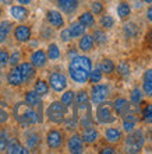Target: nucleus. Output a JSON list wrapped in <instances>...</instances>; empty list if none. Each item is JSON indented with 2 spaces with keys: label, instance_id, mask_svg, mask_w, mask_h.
Segmentation results:
<instances>
[{
  "label": "nucleus",
  "instance_id": "nucleus-1",
  "mask_svg": "<svg viewBox=\"0 0 152 154\" xmlns=\"http://www.w3.org/2000/svg\"><path fill=\"white\" fill-rule=\"evenodd\" d=\"M91 70L92 63L89 60V57L87 56H74L70 60V65H68L70 77L76 83H80V84H84L85 81L88 80Z\"/></svg>",
  "mask_w": 152,
  "mask_h": 154
},
{
  "label": "nucleus",
  "instance_id": "nucleus-2",
  "mask_svg": "<svg viewBox=\"0 0 152 154\" xmlns=\"http://www.w3.org/2000/svg\"><path fill=\"white\" fill-rule=\"evenodd\" d=\"M13 115H14V119L22 126L35 125L38 121H40L34 108L25 102H17L13 108Z\"/></svg>",
  "mask_w": 152,
  "mask_h": 154
},
{
  "label": "nucleus",
  "instance_id": "nucleus-3",
  "mask_svg": "<svg viewBox=\"0 0 152 154\" xmlns=\"http://www.w3.org/2000/svg\"><path fill=\"white\" fill-rule=\"evenodd\" d=\"M66 112H67V106L61 101H55L48 106L46 116L53 123H61L66 119Z\"/></svg>",
  "mask_w": 152,
  "mask_h": 154
},
{
  "label": "nucleus",
  "instance_id": "nucleus-4",
  "mask_svg": "<svg viewBox=\"0 0 152 154\" xmlns=\"http://www.w3.org/2000/svg\"><path fill=\"white\" fill-rule=\"evenodd\" d=\"M144 146V133L141 130H133L126 139L124 149L127 153H140Z\"/></svg>",
  "mask_w": 152,
  "mask_h": 154
},
{
  "label": "nucleus",
  "instance_id": "nucleus-5",
  "mask_svg": "<svg viewBox=\"0 0 152 154\" xmlns=\"http://www.w3.org/2000/svg\"><path fill=\"white\" fill-rule=\"evenodd\" d=\"M113 106L112 104H105V102H100L98 104V109H96V119L99 123H112V122L116 121V116H115V112H113Z\"/></svg>",
  "mask_w": 152,
  "mask_h": 154
},
{
  "label": "nucleus",
  "instance_id": "nucleus-6",
  "mask_svg": "<svg viewBox=\"0 0 152 154\" xmlns=\"http://www.w3.org/2000/svg\"><path fill=\"white\" fill-rule=\"evenodd\" d=\"M49 83H50V87L57 93L63 91L67 87V79H66V76L63 73H59V72H55V73L50 74Z\"/></svg>",
  "mask_w": 152,
  "mask_h": 154
},
{
  "label": "nucleus",
  "instance_id": "nucleus-7",
  "mask_svg": "<svg viewBox=\"0 0 152 154\" xmlns=\"http://www.w3.org/2000/svg\"><path fill=\"white\" fill-rule=\"evenodd\" d=\"M109 94V90L106 85H102V84H96L92 87V91H91V100L94 104H100V102H103L106 100Z\"/></svg>",
  "mask_w": 152,
  "mask_h": 154
},
{
  "label": "nucleus",
  "instance_id": "nucleus-8",
  "mask_svg": "<svg viewBox=\"0 0 152 154\" xmlns=\"http://www.w3.org/2000/svg\"><path fill=\"white\" fill-rule=\"evenodd\" d=\"M46 143L50 149H59L63 143V134L59 132V130H50L48 134H46Z\"/></svg>",
  "mask_w": 152,
  "mask_h": 154
},
{
  "label": "nucleus",
  "instance_id": "nucleus-9",
  "mask_svg": "<svg viewBox=\"0 0 152 154\" xmlns=\"http://www.w3.org/2000/svg\"><path fill=\"white\" fill-rule=\"evenodd\" d=\"M82 139H81L80 134H73L70 140H68V151L73 154H80L82 153V149H84V144H82Z\"/></svg>",
  "mask_w": 152,
  "mask_h": 154
},
{
  "label": "nucleus",
  "instance_id": "nucleus-10",
  "mask_svg": "<svg viewBox=\"0 0 152 154\" xmlns=\"http://www.w3.org/2000/svg\"><path fill=\"white\" fill-rule=\"evenodd\" d=\"M6 151L10 154H28L29 153L25 147H22L20 143L17 142L16 139H8L7 146H6Z\"/></svg>",
  "mask_w": 152,
  "mask_h": 154
},
{
  "label": "nucleus",
  "instance_id": "nucleus-11",
  "mask_svg": "<svg viewBox=\"0 0 152 154\" xmlns=\"http://www.w3.org/2000/svg\"><path fill=\"white\" fill-rule=\"evenodd\" d=\"M46 17H48V21H49V23H50L53 27H56V28H61V27L64 25L63 16H61V14L57 11V10H49L48 14H46Z\"/></svg>",
  "mask_w": 152,
  "mask_h": 154
},
{
  "label": "nucleus",
  "instance_id": "nucleus-12",
  "mask_svg": "<svg viewBox=\"0 0 152 154\" xmlns=\"http://www.w3.org/2000/svg\"><path fill=\"white\" fill-rule=\"evenodd\" d=\"M14 37L18 42H27L31 38V29L27 25H18L14 31Z\"/></svg>",
  "mask_w": 152,
  "mask_h": 154
},
{
  "label": "nucleus",
  "instance_id": "nucleus-13",
  "mask_svg": "<svg viewBox=\"0 0 152 154\" xmlns=\"http://www.w3.org/2000/svg\"><path fill=\"white\" fill-rule=\"evenodd\" d=\"M7 81L10 83L11 85H21L24 83V79H22V74H21L20 69L18 67H13L7 74Z\"/></svg>",
  "mask_w": 152,
  "mask_h": 154
},
{
  "label": "nucleus",
  "instance_id": "nucleus-14",
  "mask_svg": "<svg viewBox=\"0 0 152 154\" xmlns=\"http://www.w3.org/2000/svg\"><path fill=\"white\" fill-rule=\"evenodd\" d=\"M57 6L67 14H71L78 7V0H57Z\"/></svg>",
  "mask_w": 152,
  "mask_h": 154
},
{
  "label": "nucleus",
  "instance_id": "nucleus-15",
  "mask_svg": "<svg viewBox=\"0 0 152 154\" xmlns=\"http://www.w3.org/2000/svg\"><path fill=\"white\" fill-rule=\"evenodd\" d=\"M31 63L34 67H42L46 63V53L43 51H35L31 55Z\"/></svg>",
  "mask_w": 152,
  "mask_h": 154
},
{
  "label": "nucleus",
  "instance_id": "nucleus-16",
  "mask_svg": "<svg viewBox=\"0 0 152 154\" xmlns=\"http://www.w3.org/2000/svg\"><path fill=\"white\" fill-rule=\"evenodd\" d=\"M21 74H22V79L24 81H29L32 77L35 76V67L32 66V63H21L18 66Z\"/></svg>",
  "mask_w": 152,
  "mask_h": 154
},
{
  "label": "nucleus",
  "instance_id": "nucleus-17",
  "mask_svg": "<svg viewBox=\"0 0 152 154\" xmlns=\"http://www.w3.org/2000/svg\"><path fill=\"white\" fill-rule=\"evenodd\" d=\"M77 108L80 109V112L91 108V105H89V97L85 91H80V93L77 94Z\"/></svg>",
  "mask_w": 152,
  "mask_h": 154
},
{
  "label": "nucleus",
  "instance_id": "nucleus-18",
  "mask_svg": "<svg viewBox=\"0 0 152 154\" xmlns=\"http://www.w3.org/2000/svg\"><path fill=\"white\" fill-rule=\"evenodd\" d=\"M81 139H82L84 143H88V144L95 143L96 139H98V132L91 126H87V129H84V132L81 134Z\"/></svg>",
  "mask_w": 152,
  "mask_h": 154
},
{
  "label": "nucleus",
  "instance_id": "nucleus-19",
  "mask_svg": "<svg viewBox=\"0 0 152 154\" xmlns=\"http://www.w3.org/2000/svg\"><path fill=\"white\" fill-rule=\"evenodd\" d=\"M10 13H11L13 18H16L18 21H22L28 17V10L24 7V6H13L10 8Z\"/></svg>",
  "mask_w": 152,
  "mask_h": 154
},
{
  "label": "nucleus",
  "instance_id": "nucleus-20",
  "mask_svg": "<svg viewBox=\"0 0 152 154\" xmlns=\"http://www.w3.org/2000/svg\"><path fill=\"white\" fill-rule=\"evenodd\" d=\"M25 104H28L32 108L40 106V95L36 94L35 91H28V93L25 94Z\"/></svg>",
  "mask_w": 152,
  "mask_h": 154
},
{
  "label": "nucleus",
  "instance_id": "nucleus-21",
  "mask_svg": "<svg viewBox=\"0 0 152 154\" xmlns=\"http://www.w3.org/2000/svg\"><path fill=\"white\" fill-rule=\"evenodd\" d=\"M144 93L152 97V69L144 73Z\"/></svg>",
  "mask_w": 152,
  "mask_h": 154
},
{
  "label": "nucleus",
  "instance_id": "nucleus-22",
  "mask_svg": "<svg viewBox=\"0 0 152 154\" xmlns=\"http://www.w3.org/2000/svg\"><path fill=\"white\" fill-rule=\"evenodd\" d=\"M81 51L84 52H88V51H92L94 48V39H92L91 35H82V38L80 39V44H78Z\"/></svg>",
  "mask_w": 152,
  "mask_h": 154
},
{
  "label": "nucleus",
  "instance_id": "nucleus-23",
  "mask_svg": "<svg viewBox=\"0 0 152 154\" xmlns=\"http://www.w3.org/2000/svg\"><path fill=\"white\" fill-rule=\"evenodd\" d=\"M68 31L71 34V38H78V37H82L85 32V27L80 23H74L68 27Z\"/></svg>",
  "mask_w": 152,
  "mask_h": 154
},
{
  "label": "nucleus",
  "instance_id": "nucleus-24",
  "mask_svg": "<svg viewBox=\"0 0 152 154\" xmlns=\"http://www.w3.org/2000/svg\"><path fill=\"white\" fill-rule=\"evenodd\" d=\"M105 136H106V140H108V142L117 143L121 139V132L120 130H117V129H115V128H109V129L106 130Z\"/></svg>",
  "mask_w": 152,
  "mask_h": 154
},
{
  "label": "nucleus",
  "instance_id": "nucleus-25",
  "mask_svg": "<svg viewBox=\"0 0 152 154\" xmlns=\"http://www.w3.org/2000/svg\"><path fill=\"white\" fill-rule=\"evenodd\" d=\"M78 23L82 24L85 28H87V27H92V25L95 24V18H94V16H92V13L85 11V13H82V14L80 16Z\"/></svg>",
  "mask_w": 152,
  "mask_h": 154
},
{
  "label": "nucleus",
  "instance_id": "nucleus-26",
  "mask_svg": "<svg viewBox=\"0 0 152 154\" xmlns=\"http://www.w3.org/2000/svg\"><path fill=\"white\" fill-rule=\"evenodd\" d=\"M34 91H35L36 94H39L40 97L46 95V94L49 93V85H48V83H46V81H43V80H38L35 83Z\"/></svg>",
  "mask_w": 152,
  "mask_h": 154
},
{
  "label": "nucleus",
  "instance_id": "nucleus-27",
  "mask_svg": "<svg viewBox=\"0 0 152 154\" xmlns=\"http://www.w3.org/2000/svg\"><path fill=\"white\" fill-rule=\"evenodd\" d=\"M130 11H131V8H130L128 3H126V2H123V3H120L117 6V14H119V17L121 20H126L130 16Z\"/></svg>",
  "mask_w": 152,
  "mask_h": 154
},
{
  "label": "nucleus",
  "instance_id": "nucleus-28",
  "mask_svg": "<svg viewBox=\"0 0 152 154\" xmlns=\"http://www.w3.org/2000/svg\"><path fill=\"white\" fill-rule=\"evenodd\" d=\"M124 34H126V37L127 38L137 37V34H138V27H137V24H134V23H128V24H126L124 25Z\"/></svg>",
  "mask_w": 152,
  "mask_h": 154
},
{
  "label": "nucleus",
  "instance_id": "nucleus-29",
  "mask_svg": "<svg viewBox=\"0 0 152 154\" xmlns=\"http://www.w3.org/2000/svg\"><path fill=\"white\" fill-rule=\"evenodd\" d=\"M48 57L50 60H57L60 57V49L56 44H50L48 48Z\"/></svg>",
  "mask_w": 152,
  "mask_h": 154
},
{
  "label": "nucleus",
  "instance_id": "nucleus-30",
  "mask_svg": "<svg viewBox=\"0 0 152 154\" xmlns=\"http://www.w3.org/2000/svg\"><path fill=\"white\" fill-rule=\"evenodd\" d=\"M127 100L126 98H116L115 101H113V104H112V106H113V109L116 111L117 114H121L123 112V109L127 106Z\"/></svg>",
  "mask_w": 152,
  "mask_h": 154
},
{
  "label": "nucleus",
  "instance_id": "nucleus-31",
  "mask_svg": "<svg viewBox=\"0 0 152 154\" xmlns=\"http://www.w3.org/2000/svg\"><path fill=\"white\" fill-rule=\"evenodd\" d=\"M38 144H39V136L35 132H31V133L27 134V146H28V149H35Z\"/></svg>",
  "mask_w": 152,
  "mask_h": 154
},
{
  "label": "nucleus",
  "instance_id": "nucleus-32",
  "mask_svg": "<svg viewBox=\"0 0 152 154\" xmlns=\"http://www.w3.org/2000/svg\"><path fill=\"white\" fill-rule=\"evenodd\" d=\"M102 72H105V73H113L115 72V63H113L110 59H103V62L100 63V67H99Z\"/></svg>",
  "mask_w": 152,
  "mask_h": 154
},
{
  "label": "nucleus",
  "instance_id": "nucleus-33",
  "mask_svg": "<svg viewBox=\"0 0 152 154\" xmlns=\"http://www.w3.org/2000/svg\"><path fill=\"white\" fill-rule=\"evenodd\" d=\"M92 39H94V42H96V44L103 45V44H106V41H108V37H106V34H105L103 31H100V29H96L95 32H94V35H92Z\"/></svg>",
  "mask_w": 152,
  "mask_h": 154
},
{
  "label": "nucleus",
  "instance_id": "nucleus-34",
  "mask_svg": "<svg viewBox=\"0 0 152 154\" xmlns=\"http://www.w3.org/2000/svg\"><path fill=\"white\" fill-rule=\"evenodd\" d=\"M74 97H76L74 91H67V93H64L63 95H61V102H63L66 106H70L73 104V101H74Z\"/></svg>",
  "mask_w": 152,
  "mask_h": 154
},
{
  "label": "nucleus",
  "instance_id": "nucleus-35",
  "mask_svg": "<svg viewBox=\"0 0 152 154\" xmlns=\"http://www.w3.org/2000/svg\"><path fill=\"white\" fill-rule=\"evenodd\" d=\"M8 133L7 130H1L0 132V153L6 151V146H7V142H8Z\"/></svg>",
  "mask_w": 152,
  "mask_h": 154
},
{
  "label": "nucleus",
  "instance_id": "nucleus-36",
  "mask_svg": "<svg viewBox=\"0 0 152 154\" xmlns=\"http://www.w3.org/2000/svg\"><path fill=\"white\" fill-rule=\"evenodd\" d=\"M117 72H119V74L123 77H127L128 74H130V66H128L127 62H120L119 63V66H117Z\"/></svg>",
  "mask_w": 152,
  "mask_h": 154
},
{
  "label": "nucleus",
  "instance_id": "nucleus-37",
  "mask_svg": "<svg viewBox=\"0 0 152 154\" xmlns=\"http://www.w3.org/2000/svg\"><path fill=\"white\" fill-rule=\"evenodd\" d=\"M89 81H91V83H94V84H95V83H99L100 81V79H102V70L100 69H95V70H91V72H89Z\"/></svg>",
  "mask_w": 152,
  "mask_h": 154
},
{
  "label": "nucleus",
  "instance_id": "nucleus-38",
  "mask_svg": "<svg viewBox=\"0 0 152 154\" xmlns=\"http://www.w3.org/2000/svg\"><path fill=\"white\" fill-rule=\"evenodd\" d=\"M130 100H131V102H134V104H138V102L142 100V91H141L138 87H136V88L131 91Z\"/></svg>",
  "mask_w": 152,
  "mask_h": 154
},
{
  "label": "nucleus",
  "instance_id": "nucleus-39",
  "mask_svg": "<svg viewBox=\"0 0 152 154\" xmlns=\"http://www.w3.org/2000/svg\"><path fill=\"white\" fill-rule=\"evenodd\" d=\"M142 118H144L145 122L152 123V104H148V105L144 108V111H142Z\"/></svg>",
  "mask_w": 152,
  "mask_h": 154
},
{
  "label": "nucleus",
  "instance_id": "nucleus-40",
  "mask_svg": "<svg viewBox=\"0 0 152 154\" xmlns=\"http://www.w3.org/2000/svg\"><path fill=\"white\" fill-rule=\"evenodd\" d=\"M100 25L103 28H112L113 25H115V20L110 16H103L100 18Z\"/></svg>",
  "mask_w": 152,
  "mask_h": 154
},
{
  "label": "nucleus",
  "instance_id": "nucleus-41",
  "mask_svg": "<svg viewBox=\"0 0 152 154\" xmlns=\"http://www.w3.org/2000/svg\"><path fill=\"white\" fill-rule=\"evenodd\" d=\"M8 53L6 51H0V69H3L8 65Z\"/></svg>",
  "mask_w": 152,
  "mask_h": 154
},
{
  "label": "nucleus",
  "instance_id": "nucleus-42",
  "mask_svg": "<svg viewBox=\"0 0 152 154\" xmlns=\"http://www.w3.org/2000/svg\"><path fill=\"white\" fill-rule=\"evenodd\" d=\"M91 11L94 14H100V13L103 11V4L100 3V2H94L91 4Z\"/></svg>",
  "mask_w": 152,
  "mask_h": 154
},
{
  "label": "nucleus",
  "instance_id": "nucleus-43",
  "mask_svg": "<svg viewBox=\"0 0 152 154\" xmlns=\"http://www.w3.org/2000/svg\"><path fill=\"white\" fill-rule=\"evenodd\" d=\"M20 57H21V53L18 52V51H16L11 56L8 57V63H10V65H13V66H16L17 63L20 62Z\"/></svg>",
  "mask_w": 152,
  "mask_h": 154
},
{
  "label": "nucleus",
  "instance_id": "nucleus-44",
  "mask_svg": "<svg viewBox=\"0 0 152 154\" xmlns=\"http://www.w3.org/2000/svg\"><path fill=\"white\" fill-rule=\"evenodd\" d=\"M11 28H13V24L10 21H1V23H0V29H1L3 32L8 34L11 31Z\"/></svg>",
  "mask_w": 152,
  "mask_h": 154
},
{
  "label": "nucleus",
  "instance_id": "nucleus-45",
  "mask_svg": "<svg viewBox=\"0 0 152 154\" xmlns=\"http://www.w3.org/2000/svg\"><path fill=\"white\" fill-rule=\"evenodd\" d=\"M123 128H124V130H126L127 133L133 132V130H134V121H127V119H124Z\"/></svg>",
  "mask_w": 152,
  "mask_h": 154
},
{
  "label": "nucleus",
  "instance_id": "nucleus-46",
  "mask_svg": "<svg viewBox=\"0 0 152 154\" xmlns=\"http://www.w3.org/2000/svg\"><path fill=\"white\" fill-rule=\"evenodd\" d=\"M66 121V119H64ZM77 128V118H74V119H67L66 121V129H70V130H73V129H76Z\"/></svg>",
  "mask_w": 152,
  "mask_h": 154
},
{
  "label": "nucleus",
  "instance_id": "nucleus-47",
  "mask_svg": "<svg viewBox=\"0 0 152 154\" xmlns=\"http://www.w3.org/2000/svg\"><path fill=\"white\" fill-rule=\"evenodd\" d=\"M60 38L64 41V42H68V41L71 39V34H70V31H68V28H66V29H63V31H61V34H60Z\"/></svg>",
  "mask_w": 152,
  "mask_h": 154
},
{
  "label": "nucleus",
  "instance_id": "nucleus-48",
  "mask_svg": "<svg viewBox=\"0 0 152 154\" xmlns=\"http://www.w3.org/2000/svg\"><path fill=\"white\" fill-rule=\"evenodd\" d=\"M7 121H8V114L4 109L0 108V125H1V123H6Z\"/></svg>",
  "mask_w": 152,
  "mask_h": 154
},
{
  "label": "nucleus",
  "instance_id": "nucleus-49",
  "mask_svg": "<svg viewBox=\"0 0 152 154\" xmlns=\"http://www.w3.org/2000/svg\"><path fill=\"white\" fill-rule=\"evenodd\" d=\"M100 153H102V154H113V153H115V150H113L112 147H105V149H102V150H100Z\"/></svg>",
  "mask_w": 152,
  "mask_h": 154
},
{
  "label": "nucleus",
  "instance_id": "nucleus-50",
  "mask_svg": "<svg viewBox=\"0 0 152 154\" xmlns=\"http://www.w3.org/2000/svg\"><path fill=\"white\" fill-rule=\"evenodd\" d=\"M7 35H8V34L3 32V31L0 29V44H3L4 41H6V38H7Z\"/></svg>",
  "mask_w": 152,
  "mask_h": 154
},
{
  "label": "nucleus",
  "instance_id": "nucleus-51",
  "mask_svg": "<svg viewBox=\"0 0 152 154\" xmlns=\"http://www.w3.org/2000/svg\"><path fill=\"white\" fill-rule=\"evenodd\" d=\"M147 17H148L149 21H152V6L148 8V11H147Z\"/></svg>",
  "mask_w": 152,
  "mask_h": 154
},
{
  "label": "nucleus",
  "instance_id": "nucleus-52",
  "mask_svg": "<svg viewBox=\"0 0 152 154\" xmlns=\"http://www.w3.org/2000/svg\"><path fill=\"white\" fill-rule=\"evenodd\" d=\"M21 4H29L31 3V0H18Z\"/></svg>",
  "mask_w": 152,
  "mask_h": 154
},
{
  "label": "nucleus",
  "instance_id": "nucleus-53",
  "mask_svg": "<svg viewBox=\"0 0 152 154\" xmlns=\"http://www.w3.org/2000/svg\"><path fill=\"white\" fill-rule=\"evenodd\" d=\"M1 3H4V4H11L13 0H1Z\"/></svg>",
  "mask_w": 152,
  "mask_h": 154
},
{
  "label": "nucleus",
  "instance_id": "nucleus-54",
  "mask_svg": "<svg viewBox=\"0 0 152 154\" xmlns=\"http://www.w3.org/2000/svg\"><path fill=\"white\" fill-rule=\"evenodd\" d=\"M149 38H151V42H152V29H151V32H149Z\"/></svg>",
  "mask_w": 152,
  "mask_h": 154
},
{
  "label": "nucleus",
  "instance_id": "nucleus-55",
  "mask_svg": "<svg viewBox=\"0 0 152 154\" xmlns=\"http://www.w3.org/2000/svg\"><path fill=\"white\" fill-rule=\"evenodd\" d=\"M145 3H152V0H144Z\"/></svg>",
  "mask_w": 152,
  "mask_h": 154
},
{
  "label": "nucleus",
  "instance_id": "nucleus-56",
  "mask_svg": "<svg viewBox=\"0 0 152 154\" xmlns=\"http://www.w3.org/2000/svg\"><path fill=\"white\" fill-rule=\"evenodd\" d=\"M0 16H1V8H0Z\"/></svg>",
  "mask_w": 152,
  "mask_h": 154
}]
</instances>
